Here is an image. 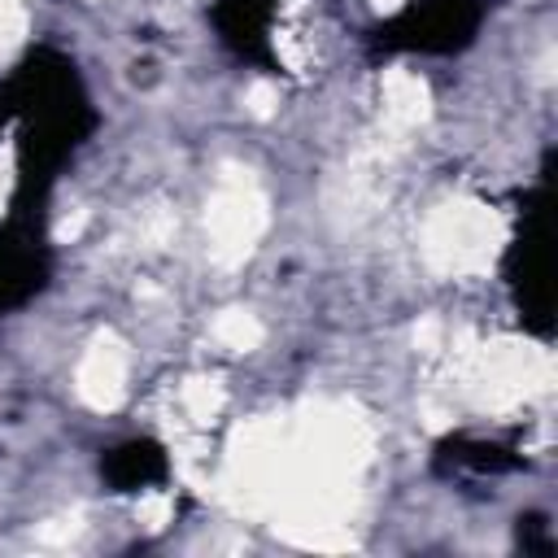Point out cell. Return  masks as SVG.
Listing matches in <instances>:
<instances>
[{
  "label": "cell",
  "instance_id": "3",
  "mask_svg": "<svg viewBox=\"0 0 558 558\" xmlns=\"http://www.w3.org/2000/svg\"><path fill=\"white\" fill-rule=\"evenodd\" d=\"M549 257H545V209H541V187L527 196V209H523V231L514 235V248H510V283L519 292V305L523 314L541 318L549 314Z\"/></svg>",
  "mask_w": 558,
  "mask_h": 558
},
{
  "label": "cell",
  "instance_id": "2",
  "mask_svg": "<svg viewBox=\"0 0 558 558\" xmlns=\"http://www.w3.org/2000/svg\"><path fill=\"white\" fill-rule=\"evenodd\" d=\"M480 22V4L475 0H418L405 13H397L384 26V44L388 48H418V52H449L458 44L471 39Z\"/></svg>",
  "mask_w": 558,
  "mask_h": 558
},
{
  "label": "cell",
  "instance_id": "1",
  "mask_svg": "<svg viewBox=\"0 0 558 558\" xmlns=\"http://www.w3.org/2000/svg\"><path fill=\"white\" fill-rule=\"evenodd\" d=\"M52 275V253L39 227V201H17L0 231V314L26 305Z\"/></svg>",
  "mask_w": 558,
  "mask_h": 558
},
{
  "label": "cell",
  "instance_id": "4",
  "mask_svg": "<svg viewBox=\"0 0 558 558\" xmlns=\"http://www.w3.org/2000/svg\"><path fill=\"white\" fill-rule=\"evenodd\" d=\"M100 475H105V484H109L113 493H144V488H153V484H166L170 458H166V449H161L157 440L135 436V440L113 445V449L100 458Z\"/></svg>",
  "mask_w": 558,
  "mask_h": 558
}]
</instances>
